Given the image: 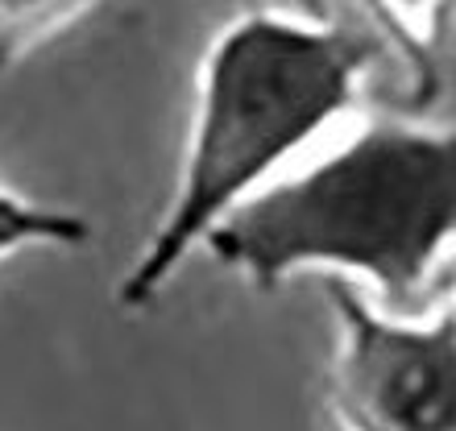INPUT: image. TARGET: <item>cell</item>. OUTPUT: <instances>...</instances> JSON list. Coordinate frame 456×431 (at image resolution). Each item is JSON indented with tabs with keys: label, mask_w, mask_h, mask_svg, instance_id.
I'll list each match as a JSON object with an SVG mask.
<instances>
[{
	"label": "cell",
	"mask_w": 456,
	"mask_h": 431,
	"mask_svg": "<svg viewBox=\"0 0 456 431\" xmlns=\"http://www.w3.org/2000/svg\"><path fill=\"white\" fill-rule=\"evenodd\" d=\"M378 50V37L307 12L249 9L220 25L195 71L175 195L117 282L125 312H145L220 220L357 104Z\"/></svg>",
	"instance_id": "1"
},
{
	"label": "cell",
	"mask_w": 456,
	"mask_h": 431,
	"mask_svg": "<svg viewBox=\"0 0 456 431\" xmlns=\"http://www.w3.org/2000/svg\"><path fill=\"white\" fill-rule=\"evenodd\" d=\"M204 249L257 290L324 274L407 312L456 249V125L370 120L240 204Z\"/></svg>",
	"instance_id": "2"
},
{
	"label": "cell",
	"mask_w": 456,
	"mask_h": 431,
	"mask_svg": "<svg viewBox=\"0 0 456 431\" xmlns=\"http://www.w3.org/2000/svg\"><path fill=\"white\" fill-rule=\"evenodd\" d=\"M337 348L328 411L340 431H456V299L428 315L386 312L353 282L324 278Z\"/></svg>",
	"instance_id": "3"
},
{
	"label": "cell",
	"mask_w": 456,
	"mask_h": 431,
	"mask_svg": "<svg viewBox=\"0 0 456 431\" xmlns=\"http://www.w3.org/2000/svg\"><path fill=\"white\" fill-rule=\"evenodd\" d=\"M378 29V46L403 59L411 84V108L436 100L440 87V50L456 25V0H361Z\"/></svg>",
	"instance_id": "4"
},
{
	"label": "cell",
	"mask_w": 456,
	"mask_h": 431,
	"mask_svg": "<svg viewBox=\"0 0 456 431\" xmlns=\"http://www.w3.org/2000/svg\"><path fill=\"white\" fill-rule=\"evenodd\" d=\"M92 240L87 216L50 207L0 187V262L21 249H79Z\"/></svg>",
	"instance_id": "5"
},
{
	"label": "cell",
	"mask_w": 456,
	"mask_h": 431,
	"mask_svg": "<svg viewBox=\"0 0 456 431\" xmlns=\"http://www.w3.org/2000/svg\"><path fill=\"white\" fill-rule=\"evenodd\" d=\"M96 0H0V75L71 29Z\"/></svg>",
	"instance_id": "6"
},
{
	"label": "cell",
	"mask_w": 456,
	"mask_h": 431,
	"mask_svg": "<svg viewBox=\"0 0 456 431\" xmlns=\"http://www.w3.org/2000/svg\"><path fill=\"white\" fill-rule=\"evenodd\" d=\"M307 17H324V0H299Z\"/></svg>",
	"instance_id": "7"
},
{
	"label": "cell",
	"mask_w": 456,
	"mask_h": 431,
	"mask_svg": "<svg viewBox=\"0 0 456 431\" xmlns=\"http://www.w3.org/2000/svg\"><path fill=\"white\" fill-rule=\"evenodd\" d=\"M452 274H456V249H452Z\"/></svg>",
	"instance_id": "8"
}]
</instances>
